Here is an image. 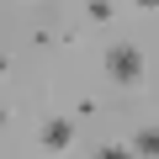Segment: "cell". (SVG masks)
<instances>
[{
    "instance_id": "7a4b0ae2",
    "label": "cell",
    "mask_w": 159,
    "mask_h": 159,
    "mask_svg": "<svg viewBox=\"0 0 159 159\" xmlns=\"http://www.w3.org/2000/svg\"><path fill=\"white\" fill-rule=\"evenodd\" d=\"M37 143H43V148H69V143H74V122H69V117H48V122L37 127Z\"/></svg>"
},
{
    "instance_id": "277c9868",
    "label": "cell",
    "mask_w": 159,
    "mask_h": 159,
    "mask_svg": "<svg viewBox=\"0 0 159 159\" xmlns=\"http://www.w3.org/2000/svg\"><path fill=\"white\" fill-rule=\"evenodd\" d=\"M85 16H90V21H111L117 6H111V0H85Z\"/></svg>"
},
{
    "instance_id": "6da1fadb",
    "label": "cell",
    "mask_w": 159,
    "mask_h": 159,
    "mask_svg": "<svg viewBox=\"0 0 159 159\" xmlns=\"http://www.w3.org/2000/svg\"><path fill=\"white\" fill-rule=\"evenodd\" d=\"M106 74L117 80V85H138L143 80V53L133 43H111L106 48Z\"/></svg>"
},
{
    "instance_id": "3957f363",
    "label": "cell",
    "mask_w": 159,
    "mask_h": 159,
    "mask_svg": "<svg viewBox=\"0 0 159 159\" xmlns=\"http://www.w3.org/2000/svg\"><path fill=\"white\" fill-rule=\"evenodd\" d=\"M133 154H159V127H138L133 133Z\"/></svg>"
},
{
    "instance_id": "5b68a950",
    "label": "cell",
    "mask_w": 159,
    "mask_h": 159,
    "mask_svg": "<svg viewBox=\"0 0 159 159\" xmlns=\"http://www.w3.org/2000/svg\"><path fill=\"white\" fill-rule=\"evenodd\" d=\"M133 6H138V11H159V0H133Z\"/></svg>"
},
{
    "instance_id": "8992f818",
    "label": "cell",
    "mask_w": 159,
    "mask_h": 159,
    "mask_svg": "<svg viewBox=\"0 0 159 159\" xmlns=\"http://www.w3.org/2000/svg\"><path fill=\"white\" fill-rule=\"evenodd\" d=\"M6 69H11V58H6V53H0V74H6Z\"/></svg>"
}]
</instances>
